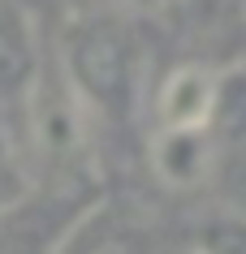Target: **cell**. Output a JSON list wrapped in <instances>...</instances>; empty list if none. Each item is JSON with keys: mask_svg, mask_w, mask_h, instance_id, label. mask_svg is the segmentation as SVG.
Instances as JSON below:
<instances>
[{"mask_svg": "<svg viewBox=\"0 0 246 254\" xmlns=\"http://www.w3.org/2000/svg\"><path fill=\"white\" fill-rule=\"evenodd\" d=\"M186 254H194V250H186Z\"/></svg>", "mask_w": 246, "mask_h": 254, "instance_id": "obj_10", "label": "cell"}, {"mask_svg": "<svg viewBox=\"0 0 246 254\" xmlns=\"http://www.w3.org/2000/svg\"><path fill=\"white\" fill-rule=\"evenodd\" d=\"M95 194H56V190H30L26 198L0 211V254H52L61 228L78 215V207Z\"/></svg>", "mask_w": 246, "mask_h": 254, "instance_id": "obj_4", "label": "cell"}, {"mask_svg": "<svg viewBox=\"0 0 246 254\" xmlns=\"http://www.w3.org/2000/svg\"><path fill=\"white\" fill-rule=\"evenodd\" d=\"M56 73L65 78L86 117L130 121L147 86V48L134 22L121 13H78L69 17Z\"/></svg>", "mask_w": 246, "mask_h": 254, "instance_id": "obj_1", "label": "cell"}, {"mask_svg": "<svg viewBox=\"0 0 246 254\" xmlns=\"http://www.w3.org/2000/svg\"><path fill=\"white\" fill-rule=\"evenodd\" d=\"M121 4H130V9H147V13H156V9H168V4H177V0H121Z\"/></svg>", "mask_w": 246, "mask_h": 254, "instance_id": "obj_9", "label": "cell"}, {"mask_svg": "<svg viewBox=\"0 0 246 254\" xmlns=\"http://www.w3.org/2000/svg\"><path fill=\"white\" fill-rule=\"evenodd\" d=\"M194 254H246V224L238 211L207 215L194 233Z\"/></svg>", "mask_w": 246, "mask_h": 254, "instance_id": "obj_8", "label": "cell"}, {"mask_svg": "<svg viewBox=\"0 0 246 254\" xmlns=\"http://www.w3.org/2000/svg\"><path fill=\"white\" fill-rule=\"evenodd\" d=\"M43 65H48V52H43V39L30 9L22 0H0V117L13 129Z\"/></svg>", "mask_w": 246, "mask_h": 254, "instance_id": "obj_3", "label": "cell"}, {"mask_svg": "<svg viewBox=\"0 0 246 254\" xmlns=\"http://www.w3.org/2000/svg\"><path fill=\"white\" fill-rule=\"evenodd\" d=\"M216 168V142L207 129H156L151 134V173L168 190L203 186Z\"/></svg>", "mask_w": 246, "mask_h": 254, "instance_id": "obj_6", "label": "cell"}, {"mask_svg": "<svg viewBox=\"0 0 246 254\" xmlns=\"http://www.w3.org/2000/svg\"><path fill=\"white\" fill-rule=\"evenodd\" d=\"M52 254H160V233L134 202L95 194L61 228Z\"/></svg>", "mask_w": 246, "mask_h": 254, "instance_id": "obj_2", "label": "cell"}, {"mask_svg": "<svg viewBox=\"0 0 246 254\" xmlns=\"http://www.w3.org/2000/svg\"><path fill=\"white\" fill-rule=\"evenodd\" d=\"M30 173H26V160L17 151V138H13V125L0 117V211L13 207L17 198L30 194Z\"/></svg>", "mask_w": 246, "mask_h": 254, "instance_id": "obj_7", "label": "cell"}, {"mask_svg": "<svg viewBox=\"0 0 246 254\" xmlns=\"http://www.w3.org/2000/svg\"><path fill=\"white\" fill-rule=\"evenodd\" d=\"M220 78L225 69L207 65H177L151 91V117L156 129H207L220 104Z\"/></svg>", "mask_w": 246, "mask_h": 254, "instance_id": "obj_5", "label": "cell"}]
</instances>
